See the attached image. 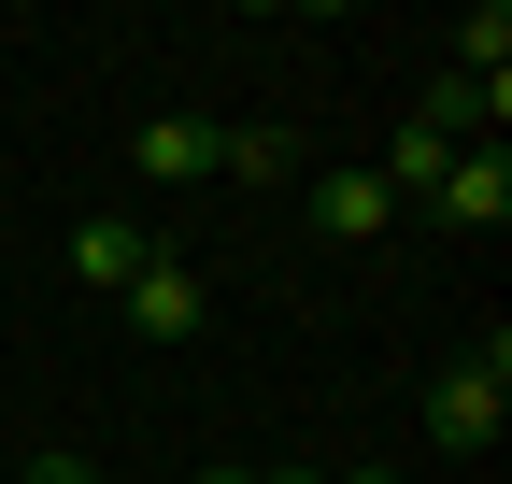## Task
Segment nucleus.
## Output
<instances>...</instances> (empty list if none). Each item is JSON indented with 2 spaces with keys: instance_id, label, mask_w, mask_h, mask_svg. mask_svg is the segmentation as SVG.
Listing matches in <instances>:
<instances>
[{
  "instance_id": "nucleus-10",
  "label": "nucleus",
  "mask_w": 512,
  "mask_h": 484,
  "mask_svg": "<svg viewBox=\"0 0 512 484\" xmlns=\"http://www.w3.org/2000/svg\"><path fill=\"white\" fill-rule=\"evenodd\" d=\"M29 484H100V470L86 456H29Z\"/></svg>"
},
{
  "instance_id": "nucleus-3",
  "label": "nucleus",
  "mask_w": 512,
  "mask_h": 484,
  "mask_svg": "<svg viewBox=\"0 0 512 484\" xmlns=\"http://www.w3.org/2000/svg\"><path fill=\"white\" fill-rule=\"evenodd\" d=\"M441 228H512V143H456L441 157V186H427Z\"/></svg>"
},
{
  "instance_id": "nucleus-2",
  "label": "nucleus",
  "mask_w": 512,
  "mask_h": 484,
  "mask_svg": "<svg viewBox=\"0 0 512 484\" xmlns=\"http://www.w3.org/2000/svg\"><path fill=\"white\" fill-rule=\"evenodd\" d=\"M114 314H128V342H200L214 328V285L185 271V257H143V271L114 285Z\"/></svg>"
},
{
  "instance_id": "nucleus-13",
  "label": "nucleus",
  "mask_w": 512,
  "mask_h": 484,
  "mask_svg": "<svg viewBox=\"0 0 512 484\" xmlns=\"http://www.w3.org/2000/svg\"><path fill=\"white\" fill-rule=\"evenodd\" d=\"M200 484H256V470H228V456H214V470H200Z\"/></svg>"
},
{
  "instance_id": "nucleus-5",
  "label": "nucleus",
  "mask_w": 512,
  "mask_h": 484,
  "mask_svg": "<svg viewBox=\"0 0 512 484\" xmlns=\"http://www.w3.org/2000/svg\"><path fill=\"white\" fill-rule=\"evenodd\" d=\"M498 114H512V72H441L413 129H427V143H498Z\"/></svg>"
},
{
  "instance_id": "nucleus-9",
  "label": "nucleus",
  "mask_w": 512,
  "mask_h": 484,
  "mask_svg": "<svg viewBox=\"0 0 512 484\" xmlns=\"http://www.w3.org/2000/svg\"><path fill=\"white\" fill-rule=\"evenodd\" d=\"M456 72H512V15H498V0H484L470 29H456Z\"/></svg>"
},
{
  "instance_id": "nucleus-11",
  "label": "nucleus",
  "mask_w": 512,
  "mask_h": 484,
  "mask_svg": "<svg viewBox=\"0 0 512 484\" xmlns=\"http://www.w3.org/2000/svg\"><path fill=\"white\" fill-rule=\"evenodd\" d=\"M256 484H328V470H299V456H271V470H256Z\"/></svg>"
},
{
  "instance_id": "nucleus-6",
  "label": "nucleus",
  "mask_w": 512,
  "mask_h": 484,
  "mask_svg": "<svg viewBox=\"0 0 512 484\" xmlns=\"http://www.w3.org/2000/svg\"><path fill=\"white\" fill-rule=\"evenodd\" d=\"M214 171L271 200V186H299V129H271V114H242V129H214Z\"/></svg>"
},
{
  "instance_id": "nucleus-8",
  "label": "nucleus",
  "mask_w": 512,
  "mask_h": 484,
  "mask_svg": "<svg viewBox=\"0 0 512 484\" xmlns=\"http://www.w3.org/2000/svg\"><path fill=\"white\" fill-rule=\"evenodd\" d=\"M143 257H157V242H143V214H86V228H72V285H100V299L143 271Z\"/></svg>"
},
{
  "instance_id": "nucleus-4",
  "label": "nucleus",
  "mask_w": 512,
  "mask_h": 484,
  "mask_svg": "<svg viewBox=\"0 0 512 484\" xmlns=\"http://www.w3.org/2000/svg\"><path fill=\"white\" fill-rule=\"evenodd\" d=\"M313 228H328V242H384V228H399V186H384L370 157H342V171H313Z\"/></svg>"
},
{
  "instance_id": "nucleus-12",
  "label": "nucleus",
  "mask_w": 512,
  "mask_h": 484,
  "mask_svg": "<svg viewBox=\"0 0 512 484\" xmlns=\"http://www.w3.org/2000/svg\"><path fill=\"white\" fill-rule=\"evenodd\" d=\"M328 484H399V470H328Z\"/></svg>"
},
{
  "instance_id": "nucleus-7",
  "label": "nucleus",
  "mask_w": 512,
  "mask_h": 484,
  "mask_svg": "<svg viewBox=\"0 0 512 484\" xmlns=\"http://www.w3.org/2000/svg\"><path fill=\"white\" fill-rule=\"evenodd\" d=\"M128 157H143V186H200V171H214V114H143Z\"/></svg>"
},
{
  "instance_id": "nucleus-1",
  "label": "nucleus",
  "mask_w": 512,
  "mask_h": 484,
  "mask_svg": "<svg viewBox=\"0 0 512 484\" xmlns=\"http://www.w3.org/2000/svg\"><path fill=\"white\" fill-rule=\"evenodd\" d=\"M498 428H512V342H484V356H456V371L427 385V442H441V456H484Z\"/></svg>"
}]
</instances>
